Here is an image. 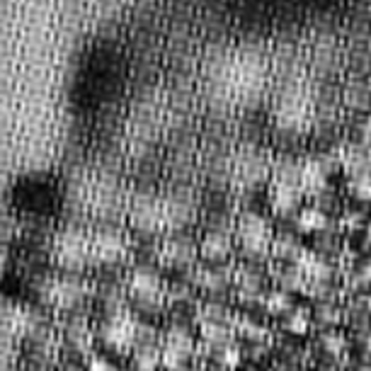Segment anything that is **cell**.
<instances>
[{
    "mask_svg": "<svg viewBox=\"0 0 371 371\" xmlns=\"http://www.w3.org/2000/svg\"><path fill=\"white\" fill-rule=\"evenodd\" d=\"M236 241L248 258H265L272 255V243H275V233L265 216L255 214V211H245L236 221Z\"/></svg>",
    "mask_w": 371,
    "mask_h": 371,
    "instance_id": "6da1fadb",
    "label": "cell"
},
{
    "mask_svg": "<svg viewBox=\"0 0 371 371\" xmlns=\"http://www.w3.org/2000/svg\"><path fill=\"white\" fill-rule=\"evenodd\" d=\"M233 243L236 241H233L228 231H224V228H211L207 236L202 238L199 253H202V258L211 262V265H221V262H226L231 258Z\"/></svg>",
    "mask_w": 371,
    "mask_h": 371,
    "instance_id": "7a4b0ae2",
    "label": "cell"
},
{
    "mask_svg": "<svg viewBox=\"0 0 371 371\" xmlns=\"http://www.w3.org/2000/svg\"><path fill=\"white\" fill-rule=\"evenodd\" d=\"M233 287L238 289L243 299H258L265 287V279L255 265H241L233 270Z\"/></svg>",
    "mask_w": 371,
    "mask_h": 371,
    "instance_id": "3957f363",
    "label": "cell"
},
{
    "mask_svg": "<svg viewBox=\"0 0 371 371\" xmlns=\"http://www.w3.org/2000/svg\"><path fill=\"white\" fill-rule=\"evenodd\" d=\"M197 282L199 287L211 291V294H224L233 284V270H228L224 265H209L207 270L199 272Z\"/></svg>",
    "mask_w": 371,
    "mask_h": 371,
    "instance_id": "277c9868",
    "label": "cell"
},
{
    "mask_svg": "<svg viewBox=\"0 0 371 371\" xmlns=\"http://www.w3.org/2000/svg\"><path fill=\"white\" fill-rule=\"evenodd\" d=\"M163 255L170 265H178V267L190 265V262H194V258H197V245H194L190 238L178 236V238H173V241H168Z\"/></svg>",
    "mask_w": 371,
    "mask_h": 371,
    "instance_id": "5b68a950",
    "label": "cell"
},
{
    "mask_svg": "<svg viewBox=\"0 0 371 371\" xmlns=\"http://www.w3.org/2000/svg\"><path fill=\"white\" fill-rule=\"evenodd\" d=\"M306 248L299 243V238H294L291 233H282V236H275V243H272V255L279 262H299L304 258Z\"/></svg>",
    "mask_w": 371,
    "mask_h": 371,
    "instance_id": "8992f818",
    "label": "cell"
},
{
    "mask_svg": "<svg viewBox=\"0 0 371 371\" xmlns=\"http://www.w3.org/2000/svg\"><path fill=\"white\" fill-rule=\"evenodd\" d=\"M296 224H299V231L304 233H321L328 228V214L321 207H306L299 211Z\"/></svg>",
    "mask_w": 371,
    "mask_h": 371,
    "instance_id": "52a82bcc",
    "label": "cell"
},
{
    "mask_svg": "<svg viewBox=\"0 0 371 371\" xmlns=\"http://www.w3.org/2000/svg\"><path fill=\"white\" fill-rule=\"evenodd\" d=\"M233 330H236L238 335H243L248 342H258V345L270 340V330L262 323H255L253 318H236V321H233Z\"/></svg>",
    "mask_w": 371,
    "mask_h": 371,
    "instance_id": "ba28073f",
    "label": "cell"
},
{
    "mask_svg": "<svg viewBox=\"0 0 371 371\" xmlns=\"http://www.w3.org/2000/svg\"><path fill=\"white\" fill-rule=\"evenodd\" d=\"M262 301H265L267 313H272V316H287V313L294 311V301H291V296L282 289L265 294V299Z\"/></svg>",
    "mask_w": 371,
    "mask_h": 371,
    "instance_id": "9c48e42d",
    "label": "cell"
},
{
    "mask_svg": "<svg viewBox=\"0 0 371 371\" xmlns=\"http://www.w3.org/2000/svg\"><path fill=\"white\" fill-rule=\"evenodd\" d=\"M311 325H313V318H311V313L304 311V308H296V311L284 316V328H287V333L291 335H304L308 333Z\"/></svg>",
    "mask_w": 371,
    "mask_h": 371,
    "instance_id": "30bf717a",
    "label": "cell"
},
{
    "mask_svg": "<svg viewBox=\"0 0 371 371\" xmlns=\"http://www.w3.org/2000/svg\"><path fill=\"white\" fill-rule=\"evenodd\" d=\"M321 347H323V352H328L330 357H340L347 352V340H345V335L338 333V330H323Z\"/></svg>",
    "mask_w": 371,
    "mask_h": 371,
    "instance_id": "8fae6325",
    "label": "cell"
},
{
    "mask_svg": "<svg viewBox=\"0 0 371 371\" xmlns=\"http://www.w3.org/2000/svg\"><path fill=\"white\" fill-rule=\"evenodd\" d=\"M313 323H318L323 330H333V325L340 323V311L333 304H318L316 313H313Z\"/></svg>",
    "mask_w": 371,
    "mask_h": 371,
    "instance_id": "7c38bea8",
    "label": "cell"
},
{
    "mask_svg": "<svg viewBox=\"0 0 371 371\" xmlns=\"http://www.w3.org/2000/svg\"><path fill=\"white\" fill-rule=\"evenodd\" d=\"M350 192L355 194L357 199H362V202H369L371 199V170H367V173H359V175H352Z\"/></svg>",
    "mask_w": 371,
    "mask_h": 371,
    "instance_id": "4fadbf2b",
    "label": "cell"
}]
</instances>
